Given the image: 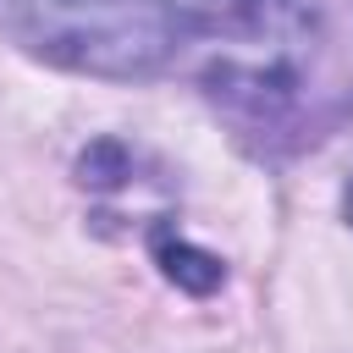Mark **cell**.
Segmentation results:
<instances>
[{"instance_id": "3", "label": "cell", "mask_w": 353, "mask_h": 353, "mask_svg": "<svg viewBox=\"0 0 353 353\" xmlns=\"http://www.w3.org/2000/svg\"><path fill=\"white\" fill-rule=\"evenodd\" d=\"M149 248H154V265L165 270V281H176V287L193 292V298H210V292L226 281V265H221L210 248H193L171 221H160V226L149 232Z\"/></svg>"}, {"instance_id": "2", "label": "cell", "mask_w": 353, "mask_h": 353, "mask_svg": "<svg viewBox=\"0 0 353 353\" xmlns=\"http://www.w3.org/2000/svg\"><path fill=\"white\" fill-rule=\"evenodd\" d=\"M0 39L77 77H154L193 39L176 0H0Z\"/></svg>"}, {"instance_id": "4", "label": "cell", "mask_w": 353, "mask_h": 353, "mask_svg": "<svg viewBox=\"0 0 353 353\" xmlns=\"http://www.w3.org/2000/svg\"><path fill=\"white\" fill-rule=\"evenodd\" d=\"M342 210H347V221H353V176H347V193H342Z\"/></svg>"}, {"instance_id": "1", "label": "cell", "mask_w": 353, "mask_h": 353, "mask_svg": "<svg viewBox=\"0 0 353 353\" xmlns=\"http://www.w3.org/2000/svg\"><path fill=\"white\" fill-rule=\"evenodd\" d=\"M199 94L259 160L353 127V0H199Z\"/></svg>"}]
</instances>
